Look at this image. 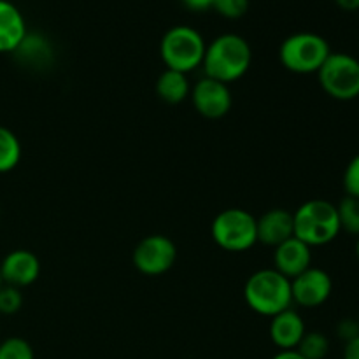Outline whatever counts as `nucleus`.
Masks as SVG:
<instances>
[{"label":"nucleus","mask_w":359,"mask_h":359,"mask_svg":"<svg viewBox=\"0 0 359 359\" xmlns=\"http://www.w3.org/2000/svg\"><path fill=\"white\" fill-rule=\"evenodd\" d=\"M312 266V248L300 238L291 237L290 241L277 245L273 251V269L283 273L286 279H294Z\"/></svg>","instance_id":"12"},{"label":"nucleus","mask_w":359,"mask_h":359,"mask_svg":"<svg viewBox=\"0 0 359 359\" xmlns=\"http://www.w3.org/2000/svg\"><path fill=\"white\" fill-rule=\"evenodd\" d=\"M335 4L344 11H359V0H335Z\"/></svg>","instance_id":"29"},{"label":"nucleus","mask_w":359,"mask_h":359,"mask_svg":"<svg viewBox=\"0 0 359 359\" xmlns=\"http://www.w3.org/2000/svg\"><path fill=\"white\" fill-rule=\"evenodd\" d=\"M21 160L20 139L9 128L0 125V174L14 170Z\"/></svg>","instance_id":"17"},{"label":"nucleus","mask_w":359,"mask_h":359,"mask_svg":"<svg viewBox=\"0 0 359 359\" xmlns=\"http://www.w3.org/2000/svg\"><path fill=\"white\" fill-rule=\"evenodd\" d=\"M0 359H35V354L27 340L11 337L0 344Z\"/></svg>","instance_id":"21"},{"label":"nucleus","mask_w":359,"mask_h":359,"mask_svg":"<svg viewBox=\"0 0 359 359\" xmlns=\"http://www.w3.org/2000/svg\"><path fill=\"white\" fill-rule=\"evenodd\" d=\"M344 359H359V337L346 344V349H344Z\"/></svg>","instance_id":"27"},{"label":"nucleus","mask_w":359,"mask_h":359,"mask_svg":"<svg viewBox=\"0 0 359 359\" xmlns=\"http://www.w3.org/2000/svg\"><path fill=\"white\" fill-rule=\"evenodd\" d=\"M356 256H358V259H359V237H358V241H356Z\"/></svg>","instance_id":"30"},{"label":"nucleus","mask_w":359,"mask_h":359,"mask_svg":"<svg viewBox=\"0 0 359 359\" xmlns=\"http://www.w3.org/2000/svg\"><path fill=\"white\" fill-rule=\"evenodd\" d=\"M340 230L359 237V198L346 195L337 205Z\"/></svg>","instance_id":"19"},{"label":"nucleus","mask_w":359,"mask_h":359,"mask_svg":"<svg viewBox=\"0 0 359 359\" xmlns=\"http://www.w3.org/2000/svg\"><path fill=\"white\" fill-rule=\"evenodd\" d=\"M244 300L256 314L273 318L293 305L291 280L276 269L258 270L245 280Z\"/></svg>","instance_id":"2"},{"label":"nucleus","mask_w":359,"mask_h":359,"mask_svg":"<svg viewBox=\"0 0 359 359\" xmlns=\"http://www.w3.org/2000/svg\"><path fill=\"white\" fill-rule=\"evenodd\" d=\"M2 284H4V280H2V276H0V287H2Z\"/></svg>","instance_id":"31"},{"label":"nucleus","mask_w":359,"mask_h":359,"mask_svg":"<svg viewBox=\"0 0 359 359\" xmlns=\"http://www.w3.org/2000/svg\"><path fill=\"white\" fill-rule=\"evenodd\" d=\"M252 49L242 35L223 34L207 44L203 56V72L210 79L224 84L242 79L251 69Z\"/></svg>","instance_id":"1"},{"label":"nucleus","mask_w":359,"mask_h":359,"mask_svg":"<svg viewBox=\"0 0 359 359\" xmlns=\"http://www.w3.org/2000/svg\"><path fill=\"white\" fill-rule=\"evenodd\" d=\"M333 293V280L323 269L311 266L300 276L291 279L293 304L305 309H316L325 305Z\"/></svg>","instance_id":"9"},{"label":"nucleus","mask_w":359,"mask_h":359,"mask_svg":"<svg viewBox=\"0 0 359 359\" xmlns=\"http://www.w3.org/2000/svg\"><path fill=\"white\" fill-rule=\"evenodd\" d=\"M21 11L9 0H0V53H14L27 37Z\"/></svg>","instance_id":"15"},{"label":"nucleus","mask_w":359,"mask_h":359,"mask_svg":"<svg viewBox=\"0 0 359 359\" xmlns=\"http://www.w3.org/2000/svg\"><path fill=\"white\" fill-rule=\"evenodd\" d=\"M214 242L228 252L249 251L258 242L256 217L244 209H224L210 226Z\"/></svg>","instance_id":"6"},{"label":"nucleus","mask_w":359,"mask_h":359,"mask_svg":"<svg viewBox=\"0 0 359 359\" xmlns=\"http://www.w3.org/2000/svg\"><path fill=\"white\" fill-rule=\"evenodd\" d=\"M249 0H214L212 9L226 20H241L249 11Z\"/></svg>","instance_id":"23"},{"label":"nucleus","mask_w":359,"mask_h":359,"mask_svg":"<svg viewBox=\"0 0 359 359\" xmlns=\"http://www.w3.org/2000/svg\"><path fill=\"white\" fill-rule=\"evenodd\" d=\"M318 79L328 97L351 102L359 97V60L349 53H330L318 70Z\"/></svg>","instance_id":"7"},{"label":"nucleus","mask_w":359,"mask_h":359,"mask_svg":"<svg viewBox=\"0 0 359 359\" xmlns=\"http://www.w3.org/2000/svg\"><path fill=\"white\" fill-rule=\"evenodd\" d=\"M14 53H20L21 58L30 63H42L49 56V46L46 44L44 39L27 34V37Z\"/></svg>","instance_id":"20"},{"label":"nucleus","mask_w":359,"mask_h":359,"mask_svg":"<svg viewBox=\"0 0 359 359\" xmlns=\"http://www.w3.org/2000/svg\"><path fill=\"white\" fill-rule=\"evenodd\" d=\"M0 276L4 284L14 287H27L34 284L41 276V262L37 256L27 249L11 251L0 263Z\"/></svg>","instance_id":"11"},{"label":"nucleus","mask_w":359,"mask_h":359,"mask_svg":"<svg viewBox=\"0 0 359 359\" xmlns=\"http://www.w3.org/2000/svg\"><path fill=\"white\" fill-rule=\"evenodd\" d=\"M177 248L174 241L165 235H149L135 245L132 255L133 266L144 276H163L174 266Z\"/></svg>","instance_id":"8"},{"label":"nucleus","mask_w":359,"mask_h":359,"mask_svg":"<svg viewBox=\"0 0 359 359\" xmlns=\"http://www.w3.org/2000/svg\"><path fill=\"white\" fill-rule=\"evenodd\" d=\"M328 41L314 32H298L283 41L279 60L286 70L293 74H318L330 56Z\"/></svg>","instance_id":"5"},{"label":"nucleus","mask_w":359,"mask_h":359,"mask_svg":"<svg viewBox=\"0 0 359 359\" xmlns=\"http://www.w3.org/2000/svg\"><path fill=\"white\" fill-rule=\"evenodd\" d=\"M305 321L294 309H286L277 316L270 318L269 335L273 346L279 351L297 349L300 340L304 339Z\"/></svg>","instance_id":"13"},{"label":"nucleus","mask_w":359,"mask_h":359,"mask_svg":"<svg viewBox=\"0 0 359 359\" xmlns=\"http://www.w3.org/2000/svg\"><path fill=\"white\" fill-rule=\"evenodd\" d=\"M156 93L167 104H181L191 95L188 74L165 69L156 81Z\"/></svg>","instance_id":"16"},{"label":"nucleus","mask_w":359,"mask_h":359,"mask_svg":"<svg viewBox=\"0 0 359 359\" xmlns=\"http://www.w3.org/2000/svg\"><path fill=\"white\" fill-rule=\"evenodd\" d=\"M181 2L184 4L189 11H196V13H200V11L212 9L214 0H181Z\"/></svg>","instance_id":"26"},{"label":"nucleus","mask_w":359,"mask_h":359,"mask_svg":"<svg viewBox=\"0 0 359 359\" xmlns=\"http://www.w3.org/2000/svg\"><path fill=\"white\" fill-rule=\"evenodd\" d=\"M191 100L196 112L207 119H219L230 112L233 98L228 84L202 77L191 90Z\"/></svg>","instance_id":"10"},{"label":"nucleus","mask_w":359,"mask_h":359,"mask_svg":"<svg viewBox=\"0 0 359 359\" xmlns=\"http://www.w3.org/2000/svg\"><path fill=\"white\" fill-rule=\"evenodd\" d=\"M294 237L309 248H321L339 237L340 221L337 205L328 200L314 198L302 203L293 212Z\"/></svg>","instance_id":"3"},{"label":"nucleus","mask_w":359,"mask_h":359,"mask_svg":"<svg viewBox=\"0 0 359 359\" xmlns=\"http://www.w3.org/2000/svg\"><path fill=\"white\" fill-rule=\"evenodd\" d=\"M297 351L305 359H326L330 353V340L321 332H305Z\"/></svg>","instance_id":"18"},{"label":"nucleus","mask_w":359,"mask_h":359,"mask_svg":"<svg viewBox=\"0 0 359 359\" xmlns=\"http://www.w3.org/2000/svg\"><path fill=\"white\" fill-rule=\"evenodd\" d=\"M337 335H339V339H342L346 344L354 340L356 337H359V321L351 318L342 319V321L339 323V326H337Z\"/></svg>","instance_id":"25"},{"label":"nucleus","mask_w":359,"mask_h":359,"mask_svg":"<svg viewBox=\"0 0 359 359\" xmlns=\"http://www.w3.org/2000/svg\"><path fill=\"white\" fill-rule=\"evenodd\" d=\"M207 44L202 34L188 25H177L165 32L160 42V56L165 67L189 74L202 67Z\"/></svg>","instance_id":"4"},{"label":"nucleus","mask_w":359,"mask_h":359,"mask_svg":"<svg viewBox=\"0 0 359 359\" xmlns=\"http://www.w3.org/2000/svg\"><path fill=\"white\" fill-rule=\"evenodd\" d=\"M344 189H346V195L359 198V154L347 163L346 172H344Z\"/></svg>","instance_id":"24"},{"label":"nucleus","mask_w":359,"mask_h":359,"mask_svg":"<svg viewBox=\"0 0 359 359\" xmlns=\"http://www.w3.org/2000/svg\"><path fill=\"white\" fill-rule=\"evenodd\" d=\"M23 307V294L20 287L2 284L0 287V314L13 316Z\"/></svg>","instance_id":"22"},{"label":"nucleus","mask_w":359,"mask_h":359,"mask_svg":"<svg viewBox=\"0 0 359 359\" xmlns=\"http://www.w3.org/2000/svg\"><path fill=\"white\" fill-rule=\"evenodd\" d=\"M272 359H305L298 353L297 349H291V351H279Z\"/></svg>","instance_id":"28"},{"label":"nucleus","mask_w":359,"mask_h":359,"mask_svg":"<svg viewBox=\"0 0 359 359\" xmlns=\"http://www.w3.org/2000/svg\"><path fill=\"white\" fill-rule=\"evenodd\" d=\"M256 230H258V242L276 249L283 242L294 237L293 212L286 209H270L256 219Z\"/></svg>","instance_id":"14"}]
</instances>
